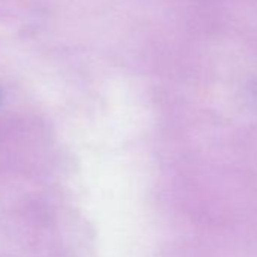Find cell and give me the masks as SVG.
<instances>
[{
    "label": "cell",
    "mask_w": 257,
    "mask_h": 257,
    "mask_svg": "<svg viewBox=\"0 0 257 257\" xmlns=\"http://www.w3.org/2000/svg\"><path fill=\"white\" fill-rule=\"evenodd\" d=\"M0 100H2V92H0Z\"/></svg>",
    "instance_id": "6da1fadb"
}]
</instances>
